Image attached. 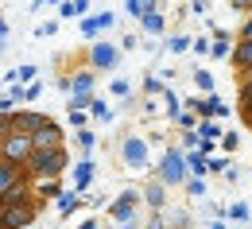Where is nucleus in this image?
<instances>
[{"label":"nucleus","mask_w":252,"mask_h":229,"mask_svg":"<svg viewBox=\"0 0 252 229\" xmlns=\"http://www.w3.org/2000/svg\"><path fill=\"white\" fill-rule=\"evenodd\" d=\"M78 144L82 148H94V132H78Z\"/></svg>","instance_id":"obj_32"},{"label":"nucleus","mask_w":252,"mask_h":229,"mask_svg":"<svg viewBox=\"0 0 252 229\" xmlns=\"http://www.w3.org/2000/svg\"><path fill=\"white\" fill-rule=\"evenodd\" d=\"M8 78H12V82H32V78H35V66H20V70L8 74Z\"/></svg>","instance_id":"obj_24"},{"label":"nucleus","mask_w":252,"mask_h":229,"mask_svg":"<svg viewBox=\"0 0 252 229\" xmlns=\"http://www.w3.org/2000/svg\"><path fill=\"white\" fill-rule=\"evenodd\" d=\"M187 47H194V39H187V35H175V39H171V51H175V55L187 51Z\"/></svg>","instance_id":"obj_26"},{"label":"nucleus","mask_w":252,"mask_h":229,"mask_svg":"<svg viewBox=\"0 0 252 229\" xmlns=\"http://www.w3.org/2000/svg\"><path fill=\"white\" fill-rule=\"evenodd\" d=\"M241 39H252V16L245 20V28H241Z\"/></svg>","instance_id":"obj_37"},{"label":"nucleus","mask_w":252,"mask_h":229,"mask_svg":"<svg viewBox=\"0 0 252 229\" xmlns=\"http://www.w3.org/2000/svg\"><path fill=\"white\" fill-rule=\"evenodd\" d=\"M233 63H237V70H241V74H252V39H241V43H237Z\"/></svg>","instance_id":"obj_11"},{"label":"nucleus","mask_w":252,"mask_h":229,"mask_svg":"<svg viewBox=\"0 0 252 229\" xmlns=\"http://www.w3.org/2000/svg\"><path fill=\"white\" fill-rule=\"evenodd\" d=\"M190 113H198L202 121H214V117H225L229 109L221 105L218 94H206V98H194V101H190Z\"/></svg>","instance_id":"obj_5"},{"label":"nucleus","mask_w":252,"mask_h":229,"mask_svg":"<svg viewBox=\"0 0 252 229\" xmlns=\"http://www.w3.org/2000/svg\"><path fill=\"white\" fill-rule=\"evenodd\" d=\"M152 229H167V226H152Z\"/></svg>","instance_id":"obj_40"},{"label":"nucleus","mask_w":252,"mask_h":229,"mask_svg":"<svg viewBox=\"0 0 252 229\" xmlns=\"http://www.w3.org/2000/svg\"><path fill=\"white\" fill-rule=\"evenodd\" d=\"M241 117L252 125V74H245V82H241Z\"/></svg>","instance_id":"obj_13"},{"label":"nucleus","mask_w":252,"mask_h":229,"mask_svg":"<svg viewBox=\"0 0 252 229\" xmlns=\"http://www.w3.org/2000/svg\"><path fill=\"white\" fill-rule=\"evenodd\" d=\"M194 12H198V16H206V12H210V0H194Z\"/></svg>","instance_id":"obj_36"},{"label":"nucleus","mask_w":252,"mask_h":229,"mask_svg":"<svg viewBox=\"0 0 252 229\" xmlns=\"http://www.w3.org/2000/svg\"><path fill=\"white\" fill-rule=\"evenodd\" d=\"M0 152H4V160H8V164H28V160L35 156V140L28 136V132H8Z\"/></svg>","instance_id":"obj_2"},{"label":"nucleus","mask_w":252,"mask_h":229,"mask_svg":"<svg viewBox=\"0 0 252 229\" xmlns=\"http://www.w3.org/2000/svg\"><path fill=\"white\" fill-rule=\"evenodd\" d=\"M8 125H12V117H8V113H0V132H8Z\"/></svg>","instance_id":"obj_38"},{"label":"nucleus","mask_w":252,"mask_h":229,"mask_svg":"<svg viewBox=\"0 0 252 229\" xmlns=\"http://www.w3.org/2000/svg\"><path fill=\"white\" fill-rule=\"evenodd\" d=\"M140 24H144V32H152V35H159V32H163V24H167V20H163V16H159V12H148V16H144V20H140Z\"/></svg>","instance_id":"obj_19"},{"label":"nucleus","mask_w":252,"mask_h":229,"mask_svg":"<svg viewBox=\"0 0 252 229\" xmlns=\"http://www.w3.org/2000/svg\"><path fill=\"white\" fill-rule=\"evenodd\" d=\"M187 191L190 195H206V183L202 179H187Z\"/></svg>","instance_id":"obj_29"},{"label":"nucleus","mask_w":252,"mask_h":229,"mask_svg":"<svg viewBox=\"0 0 252 229\" xmlns=\"http://www.w3.org/2000/svg\"><path fill=\"white\" fill-rule=\"evenodd\" d=\"M28 164H32V171L39 175V179H55V175H63V167H66V152H63V148H51V152H35Z\"/></svg>","instance_id":"obj_3"},{"label":"nucleus","mask_w":252,"mask_h":229,"mask_svg":"<svg viewBox=\"0 0 252 229\" xmlns=\"http://www.w3.org/2000/svg\"><path fill=\"white\" fill-rule=\"evenodd\" d=\"M194 86H198V94H214V74L210 70H198L194 74Z\"/></svg>","instance_id":"obj_20"},{"label":"nucleus","mask_w":252,"mask_h":229,"mask_svg":"<svg viewBox=\"0 0 252 229\" xmlns=\"http://www.w3.org/2000/svg\"><path fill=\"white\" fill-rule=\"evenodd\" d=\"M187 167H190V175H198V179H202V175L210 171V160H206V152H190V156H187Z\"/></svg>","instance_id":"obj_14"},{"label":"nucleus","mask_w":252,"mask_h":229,"mask_svg":"<svg viewBox=\"0 0 252 229\" xmlns=\"http://www.w3.org/2000/svg\"><path fill=\"white\" fill-rule=\"evenodd\" d=\"M214 35H218V43L210 47V55H214V59H229V35L221 32V28H218V32H214Z\"/></svg>","instance_id":"obj_18"},{"label":"nucleus","mask_w":252,"mask_h":229,"mask_svg":"<svg viewBox=\"0 0 252 229\" xmlns=\"http://www.w3.org/2000/svg\"><path fill=\"white\" fill-rule=\"evenodd\" d=\"M229 4H233L237 12H252V0H229Z\"/></svg>","instance_id":"obj_35"},{"label":"nucleus","mask_w":252,"mask_h":229,"mask_svg":"<svg viewBox=\"0 0 252 229\" xmlns=\"http://www.w3.org/2000/svg\"><path fill=\"white\" fill-rule=\"evenodd\" d=\"M105 28H113V16L105 12V16H94V20H86L82 24V32L86 35H97V32H105Z\"/></svg>","instance_id":"obj_16"},{"label":"nucleus","mask_w":252,"mask_h":229,"mask_svg":"<svg viewBox=\"0 0 252 229\" xmlns=\"http://www.w3.org/2000/svg\"><path fill=\"white\" fill-rule=\"evenodd\" d=\"M210 229H225V222H214V226H210Z\"/></svg>","instance_id":"obj_39"},{"label":"nucleus","mask_w":252,"mask_h":229,"mask_svg":"<svg viewBox=\"0 0 252 229\" xmlns=\"http://www.w3.org/2000/svg\"><path fill=\"white\" fill-rule=\"evenodd\" d=\"M136 206H140V195H136V191H125V195H121L117 202H113V206H109V214H113L117 222H128Z\"/></svg>","instance_id":"obj_9"},{"label":"nucleus","mask_w":252,"mask_h":229,"mask_svg":"<svg viewBox=\"0 0 252 229\" xmlns=\"http://www.w3.org/2000/svg\"><path fill=\"white\" fill-rule=\"evenodd\" d=\"M117 59H121L117 47H109V43H97L94 47V66H101V70H105V66H117Z\"/></svg>","instance_id":"obj_12"},{"label":"nucleus","mask_w":252,"mask_h":229,"mask_svg":"<svg viewBox=\"0 0 252 229\" xmlns=\"http://www.w3.org/2000/svg\"><path fill=\"white\" fill-rule=\"evenodd\" d=\"M128 12H132L136 20H144V16H148V12H156V8H152V0H128Z\"/></svg>","instance_id":"obj_21"},{"label":"nucleus","mask_w":252,"mask_h":229,"mask_svg":"<svg viewBox=\"0 0 252 229\" xmlns=\"http://www.w3.org/2000/svg\"><path fill=\"white\" fill-rule=\"evenodd\" d=\"M74 206H78V195H63V202H59V210H63V214H70Z\"/></svg>","instance_id":"obj_28"},{"label":"nucleus","mask_w":252,"mask_h":229,"mask_svg":"<svg viewBox=\"0 0 252 229\" xmlns=\"http://www.w3.org/2000/svg\"><path fill=\"white\" fill-rule=\"evenodd\" d=\"M148 202H152V206H163V202H167V198H163V183H152V187H148Z\"/></svg>","instance_id":"obj_23"},{"label":"nucleus","mask_w":252,"mask_h":229,"mask_svg":"<svg viewBox=\"0 0 252 229\" xmlns=\"http://www.w3.org/2000/svg\"><path fill=\"white\" fill-rule=\"evenodd\" d=\"M86 8H90V0H70V4H63V16L70 20V16H86Z\"/></svg>","instance_id":"obj_22"},{"label":"nucleus","mask_w":252,"mask_h":229,"mask_svg":"<svg viewBox=\"0 0 252 229\" xmlns=\"http://www.w3.org/2000/svg\"><path fill=\"white\" fill-rule=\"evenodd\" d=\"M210 47H214V43H206V39H194V51H198V55H210Z\"/></svg>","instance_id":"obj_31"},{"label":"nucleus","mask_w":252,"mask_h":229,"mask_svg":"<svg viewBox=\"0 0 252 229\" xmlns=\"http://www.w3.org/2000/svg\"><path fill=\"white\" fill-rule=\"evenodd\" d=\"M229 218H233V222H245V218H249V206H245V202L229 206Z\"/></svg>","instance_id":"obj_25"},{"label":"nucleus","mask_w":252,"mask_h":229,"mask_svg":"<svg viewBox=\"0 0 252 229\" xmlns=\"http://www.w3.org/2000/svg\"><path fill=\"white\" fill-rule=\"evenodd\" d=\"M125 164L128 167H148V144L140 136H128L125 140Z\"/></svg>","instance_id":"obj_7"},{"label":"nucleus","mask_w":252,"mask_h":229,"mask_svg":"<svg viewBox=\"0 0 252 229\" xmlns=\"http://www.w3.org/2000/svg\"><path fill=\"white\" fill-rule=\"evenodd\" d=\"M194 117H198V113H179V117H175V121H179V129H187V132H194Z\"/></svg>","instance_id":"obj_27"},{"label":"nucleus","mask_w":252,"mask_h":229,"mask_svg":"<svg viewBox=\"0 0 252 229\" xmlns=\"http://www.w3.org/2000/svg\"><path fill=\"white\" fill-rule=\"evenodd\" d=\"M90 109H94V117H101V121H105V117H109V109H105V105H101V101H90Z\"/></svg>","instance_id":"obj_30"},{"label":"nucleus","mask_w":252,"mask_h":229,"mask_svg":"<svg viewBox=\"0 0 252 229\" xmlns=\"http://www.w3.org/2000/svg\"><path fill=\"white\" fill-rule=\"evenodd\" d=\"M35 218V206L32 202H16V206H4L0 210V222H4V229H28Z\"/></svg>","instance_id":"obj_4"},{"label":"nucleus","mask_w":252,"mask_h":229,"mask_svg":"<svg viewBox=\"0 0 252 229\" xmlns=\"http://www.w3.org/2000/svg\"><path fill=\"white\" fill-rule=\"evenodd\" d=\"M113 94H121V98L128 94V82H125V78H117V82H113Z\"/></svg>","instance_id":"obj_34"},{"label":"nucleus","mask_w":252,"mask_h":229,"mask_svg":"<svg viewBox=\"0 0 252 229\" xmlns=\"http://www.w3.org/2000/svg\"><path fill=\"white\" fill-rule=\"evenodd\" d=\"M221 148H225V152H233V148H237V136H233V132H229V136H221Z\"/></svg>","instance_id":"obj_33"},{"label":"nucleus","mask_w":252,"mask_h":229,"mask_svg":"<svg viewBox=\"0 0 252 229\" xmlns=\"http://www.w3.org/2000/svg\"><path fill=\"white\" fill-rule=\"evenodd\" d=\"M190 179V167H187V156H183V152H175V148H171V152H167V156H163V167H159V183H163V187H183V183H187Z\"/></svg>","instance_id":"obj_1"},{"label":"nucleus","mask_w":252,"mask_h":229,"mask_svg":"<svg viewBox=\"0 0 252 229\" xmlns=\"http://www.w3.org/2000/svg\"><path fill=\"white\" fill-rule=\"evenodd\" d=\"M35 152H51V148H63V132L55 129V125H47L43 132H35Z\"/></svg>","instance_id":"obj_10"},{"label":"nucleus","mask_w":252,"mask_h":229,"mask_svg":"<svg viewBox=\"0 0 252 229\" xmlns=\"http://www.w3.org/2000/svg\"><path fill=\"white\" fill-rule=\"evenodd\" d=\"M198 140H202V144H214V140H218L221 136V129H218V121H202V125H198Z\"/></svg>","instance_id":"obj_17"},{"label":"nucleus","mask_w":252,"mask_h":229,"mask_svg":"<svg viewBox=\"0 0 252 229\" xmlns=\"http://www.w3.org/2000/svg\"><path fill=\"white\" fill-rule=\"evenodd\" d=\"M28 179H24V164H8V160H0V195H8V191H16V187H24Z\"/></svg>","instance_id":"obj_6"},{"label":"nucleus","mask_w":252,"mask_h":229,"mask_svg":"<svg viewBox=\"0 0 252 229\" xmlns=\"http://www.w3.org/2000/svg\"><path fill=\"white\" fill-rule=\"evenodd\" d=\"M12 125H16V132H28V136H35V132H43L51 121L47 117H39V113H16L12 117Z\"/></svg>","instance_id":"obj_8"},{"label":"nucleus","mask_w":252,"mask_h":229,"mask_svg":"<svg viewBox=\"0 0 252 229\" xmlns=\"http://www.w3.org/2000/svg\"><path fill=\"white\" fill-rule=\"evenodd\" d=\"M90 179H94V164H90V160H82L78 171H74V187H78V191H86V187H90Z\"/></svg>","instance_id":"obj_15"}]
</instances>
